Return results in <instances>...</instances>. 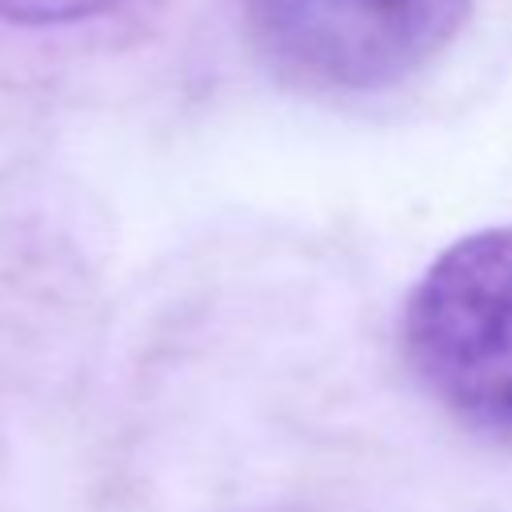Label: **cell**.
<instances>
[{
    "mask_svg": "<svg viewBox=\"0 0 512 512\" xmlns=\"http://www.w3.org/2000/svg\"><path fill=\"white\" fill-rule=\"evenodd\" d=\"M420 388L472 436L512 448V228L444 248L404 304Z\"/></svg>",
    "mask_w": 512,
    "mask_h": 512,
    "instance_id": "cell-1",
    "label": "cell"
},
{
    "mask_svg": "<svg viewBox=\"0 0 512 512\" xmlns=\"http://www.w3.org/2000/svg\"><path fill=\"white\" fill-rule=\"evenodd\" d=\"M464 16L468 0H256V36L304 84L372 92L424 68Z\"/></svg>",
    "mask_w": 512,
    "mask_h": 512,
    "instance_id": "cell-2",
    "label": "cell"
},
{
    "mask_svg": "<svg viewBox=\"0 0 512 512\" xmlns=\"http://www.w3.org/2000/svg\"><path fill=\"white\" fill-rule=\"evenodd\" d=\"M120 0H0V16L12 24H72L116 8Z\"/></svg>",
    "mask_w": 512,
    "mask_h": 512,
    "instance_id": "cell-3",
    "label": "cell"
}]
</instances>
